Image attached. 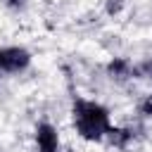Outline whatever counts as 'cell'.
<instances>
[{"mask_svg":"<svg viewBox=\"0 0 152 152\" xmlns=\"http://www.w3.org/2000/svg\"><path fill=\"white\" fill-rule=\"evenodd\" d=\"M36 142H38V150H59V133L57 128L50 124V121H40L36 126Z\"/></svg>","mask_w":152,"mask_h":152,"instance_id":"cell-3","label":"cell"},{"mask_svg":"<svg viewBox=\"0 0 152 152\" xmlns=\"http://www.w3.org/2000/svg\"><path fill=\"white\" fill-rule=\"evenodd\" d=\"M107 138H109V142H112V145H116V147H121V150H124V147H126V142L131 140V133H128V131H124V128H114V126H112V131H109V135H107Z\"/></svg>","mask_w":152,"mask_h":152,"instance_id":"cell-5","label":"cell"},{"mask_svg":"<svg viewBox=\"0 0 152 152\" xmlns=\"http://www.w3.org/2000/svg\"><path fill=\"white\" fill-rule=\"evenodd\" d=\"M71 119H74V128L83 140L90 142H100L109 135L112 131V116L109 109L95 100H86V97H76L71 104Z\"/></svg>","mask_w":152,"mask_h":152,"instance_id":"cell-1","label":"cell"},{"mask_svg":"<svg viewBox=\"0 0 152 152\" xmlns=\"http://www.w3.org/2000/svg\"><path fill=\"white\" fill-rule=\"evenodd\" d=\"M38 152H50V150H38ZM55 152H59V150H55Z\"/></svg>","mask_w":152,"mask_h":152,"instance_id":"cell-9","label":"cell"},{"mask_svg":"<svg viewBox=\"0 0 152 152\" xmlns=\"http://www.w3.org/2000/svg\"><path fill=\"white\" fill-rule=\"evenodd\" d=\"M142 114H147V116H152V95H147V100L142 102Z\"/></svg>","mask_w":152,"mask_h":152,"instance_id":"cell-8","label":"cell"},{"mask_svg":"<svg viewBox=\"0 0 152 152\" xmlns=\"http://www.w3.org/2000/svg\"><path fill=\"white\" fill-rule=\"evenodd\" d=\"M2 5H5L10 12H24L26 5H28V0H2Z\"/></svg>","mask_w":152,"mask_h":152,"instance_id":"cell-6","label":"cell"},{"mask_svg":"<svg viewBox=\"0 0 152 152\" xmlns=\"http://www.w3.org/2000/svg\"><path fill=\"white\" fill-rule=\"evenodd\" d=\"M104 10L107 14H119L124 10V0H104Z\"/></svg>","mask_w":152,"mask_h":152,"instance_id":"cell-7","label":"cell"},{"mask_svg":"<svg viewBox=\"0 0 152 152\" xmlns=\"http://www.w3.org/2000/svg\"><path fill=\"white\" fill-rule=\"evenodd\" d=\"M107 74L112 76V78H128V76H133V74H138L135 71V66L128 62V59H124V57H116V59H112L109 62V66H107Z\"/></svg>","mask_w":152,"mask_h":152,"instance_id":"cell-4","label":"cell"},{"mask_svg":"<svg viewBox=\"0 0 152 152\" xmlns=\"http://www.w3.org/2000/svg\"><path fill=\"white\" fill-rule=\"evenodd\" d=\"M31 64V52L21 45L0 48V74H21Z\"/></svg>","mask_w":152,"mask_h":152,"instance_id":"cell-2","label":"cell"}]
</instances>
